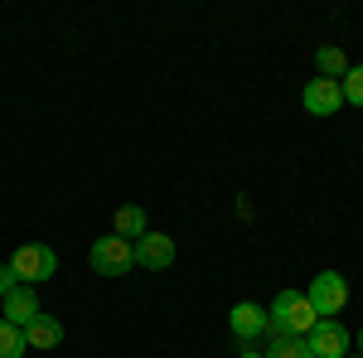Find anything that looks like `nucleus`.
Segmentation results:
<instances>
[{
    "mask_svg": "<svg viewBox=\"0 0 363 358\" xmlns=\"http://www.w3.org/2000/svg\"><path fill=\"white\" fill-rule=\"evenodd\" d=\"M320 325V310L301 296V291H281L272 310H267V334H272V344L281 339H306L310 330Z\"/></svg>",
    "mask_w": 363,
    "mask_h": 358,
    "instance_id": "nucleus-1",
    "label": "nucleus"
},
{
    "mask_svg": "<svg viewBox=\"0 0 363 358\" xmlns=\"http://www.w3.org/2000/svg\"><path fill=\"white\" fill-rule=\"evenodd\" d=\"M10 272H15L20 286H44L58 272V257L44 242H25V247H15V257H10Z\"/></svg>",
    "mask_w": 363,
    "mask_h": 358,
    "instance_id": "nucleus-2",
    "label": "nucleus"
},
{
    "mask_svg": "<svg viewBox=\"0 0 363 358\" xmlns=\"http://www.w3.org/2000/svg\"><path fill=\"white\" fill-rule=\"evenodd\" d=\"M87 262H92V272H97V276H121V272H131V267H136V247H131L126 237L107 233V237H97V242H92Z\"/></svg>",
    "mask_w": 363,
    "mask_h": 358,
    "instance_id": "nucleus-3",
    "label": "nucleus"
},
{
    "mask_svg": "<svg viewBox=\"0 0 363 358\" xmlns=\"http://www.w3.org/2000/svg\"><path fill=\"white\" fill-rule=\"evenodd\" d=\"M315 310H320V320H335L339 310L349 305V281L339 272H320L315 281H310V296H306Z\"/></svg>",
    "mask_w": 363,
    "mask_h": 358,
    "instance_id": "nucleus-4",
    "label": "nucleus"
},
{
    "mask_svg": "<svg viewBox=\"0 0 363 358\" xmlns=\"http://www.w3.org/2000/svg\"><path fill=\"white\" fill-rule=\"evenodd\" d=\"M131 247H136V262L145 267V272H165V267H174V237H169V233H155V228H150V233L136 237Z\"/></svg>",
    "mask_w": 363,
    "mask_h": 358,
    "instance_id": "nucleus-5",
    "label": "nucleus"
},
{
    "mask_svg": "<svg viewBox=\"0 0 363 358\" xmlns=\"http://www.w3.org/2000/svg\"><path fill=\"white\" fill-rule=\"evenodd\" d=\"M306 344H310L315 358H349V334L339 330L335 320H320V325L306 334Z\"/></svg>",
    "mask_w": 363,
    "mask_h": 358,
    "instance_id": "nucleus-6",
    "label": "nucleus"
},
{
    "mask_svg": "<svg viewBox=\"0 0 363 358\" xmlns=\"http://www.w3.org/2000/svg\"><path fill=\"white\" fill-rule=\"evenodd\" d=\"M301 102H306L310 116H335V111L344 107V92H339V83H330V78H310L306 92H301Z\"/></svg>",
    "mask_w": 363,
    "mask_h": 358,
    "instance_id": "nucleus-7",
    "label": "nucleus"
},
{
    "mask_svg": "<svg viewBox=\"0 0 363 358\" xmlns=\"http://www.w3.org/2000/svg\"><path fill=\"white\" fill-rule=\"evenodd\" d=\"M228 330L238 334V339H247V344H257V339L267 334V310L257 301H238L233 315H228Z\"/></svg>",
    "mask_w": 363,
    "mask_h": 358,
    "instance_id": "nucleus-8",
    "label": "nucleus"
},
{
    "mask_svg": "<svg viewBox=\"0 0 363 358\" xmlns=\"http://www.w3.org/2000/svg\"><path fill=\"white\" fill-rule=\"evenodd\" d=\"M0 305H5V315H0V320H5V325H15V330H25L29 320H39V315H44V310H39V296H34V286H15Z\"/></svg>",
    "mask_w": 363,
    "mask_h": 358,
    "instance_id": "nucleus-9",
    "label": "nucleus"
},
{
    "mask_svg": "<svg viewBox=\"0 0 363 358\" xmlns=\"http://www.w3.org/2000/svg\"><path fill=\"white\" fill-rule=\"evenodd\" d=\"M58 344H63V325L54 315H39L25 325V349H58Z\"/></svg>",
    "mask_w": 363,
    "mask_h": 358,
    "instance_id": "nucleus-10",
    "label": "nucleus"
},
{
    "mask_svg": "<svg viewBox=\"0 0 363 358\" xmlns=\"http://www.w3.org/2000/svg\"><path fill=\"white\" fill-rule=\"evenodd\" d=\"M112 233H116V237H126V242L145 237V233H150V218H145V208H136V203L116 208V213H112Z\"/></svg>",
    "mask_w": 363,
    "mask_h": 358,
    "instance_id": "nucleus-11",
    "label": "nucleus"
},
{
    "mask_svg": "<svg viewBox=\"0 0 363 358\" xmlns=\"http://www.w3.org/2000/svg\"><path fill=\"white\" fill-rule=\"evenodd\" d=\"M315 68H320V78H330V83H339V78L349 73V58L339 54L335 44H325V49H315Z\"/></svg>",
    "mask_w": 363,
    "mask_h": 358,
    "instance_id": "nucleus-12",
    "label": "nucleus"
},
{
    "mask_svg": "<svg viewBox=\"0 0 363 358\" xmlns=\"http://www.w3.org/2000/svg\"><path fill=\"white\" fill-rule=\"evenodd\" d=\"M0 358H25V330L0 320Z\"/></svg>",
    "mask_w": 363,
    "mask_h": 358,
    "instance_id": "nucleus-13",
    "label": "nucleus"
},
{
    "mask_svg": "<svg viewBox=\"0 0 363 358\" xmlns=\"http://www.w3.org/2000/svg\"><path fill=\"white\" fill-rule=\"evenodd\" d=\"M339 92H344L349 107H363V63H359V68H349V73L339 78Z\"/></svg>",
    "mask_w": 363,
    "mask_h": 358,
    "instance_id": "nucleus-14",
    "label": "nucleus"
},
{
    "mask_svg": "<svg viewBox=\"0 0 363 358\" xmlns=\"http://www.w3.org/2000/svg\"><path fill=\"white\" fill-rule=\"evenodd\" d=\"M262 358H315V354H310L306 339H281V344H272V354H262Z\"/></svg>",
    "mask_w": 363,
    "mask_h": 358,
    "instance_id": "nucleus-15",
    "label": "nucleus"
},
{
    "mask_svg": "<svg viewBox=\"0 0 363 358\" xmlns=\"http://www.w3.org/2000/svg\"><path fill=\"white\" fill-rule=\"evenodd\" d=\"M15 286H20V281H15V272H10V262H0V301H5Z\"/></svg>",
    "mask_w": 363,
    "mask_h": 358,
    "instance_id": "nucleus-16",
    "label": "nucleus"
},
{
    "mask_svg": "<svg viewBox=\"0 0 363 358\" xmlns=\"http://www.w3.org/2000/svg\"><path fill=\"white\" fill-rule=\"evenodd\" d=\"M242 358H262V354H257V349H247V354H242Z\"/></svg>",
    "mask_w": 363,
    "mask_h": 358,
    "instance_id": "nucleus-17",
    "label": "nucleus"
},
{
    "mask_svg": "<svg viewBox=\"0 0 363 358\" xmlns=\"http://www.w3.org/2000/svg\"><path fill=\"white\" fill-rule=\"evenodd\" d=\"M359 349H363V330H359ZM359 358H363V354H359Z\"/></svg>",
    "mask_w": 363,
    "mask_h": 358,
    "instance_id": "nucleus-18",
    "label": "nucleus"
},
{
    "mask_svg": "<svg viewBox=\"0 0 363 358\" xmlns=\"http://www.w3.org/2000/svg\"><path fill=\"white\" fill-rule=\"evenodd\" d=\"M354 358H359V354H354Z\"/></svg>",
    "mask_w": 363,
    "mask_h": 358,
    "instance_id": "nucleus-19",
    "label": "nucleus"
}]
</instances>
